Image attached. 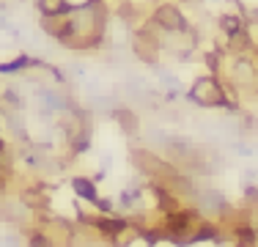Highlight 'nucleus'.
Masks as SVG:
<instances>
[{
  "mask_svg": "<svg viewBox=\"0 0 258 247\" xmlns=\"http://www.w3.org/2000/svg\"><path fill=\"white\" fill-rule=\"evenodd\" d=\"M187 99L204 110H236L239 107L231 99L223 77H217V74H201V77H195L187 91Z\"/></svg>",
  "mask_w": 258,
  "mask_h": 247,
  "instance_id": "2",
  "label": "nucleus"
},
{
  "mask_svg": "<svg viewBox=\"0 0 258 247\" xmlns=\"http://www.w3.org/2000/svg\"><path fill=\"white\" fill-rule=\"evenodd\" d=\"M244 25H247V17L239 14V11H223V14L217 17V30L223 36L239 33V30H244Z\"/></svg>",
  "mask_w": 258,
  "mask_h": 247,
  "instance_id": "7",
  "label": "nucleus"
},
{
  "mask_svg": "<svg viewBox=\"0 0 258 247\" xmlns=\"http://www.w3.org/2000/svg\"><path fill=\"white\" fill-rule=\"evenodd\" d=\"M36 9H39L41 17H55V14H66V11H72L66 0H36Z\"/></svg>",
  "mask_w": 258,
  "mask_h": 247,
  "instance_id": "9",
  "label": "nucleus"
},
{
  "mask_svg": "<svg viewBox=\"0 0 258 247\" xmlns=\"http://www.w3.org/2000/svg\"><path fill=\"white\" fill-rule=\"evenodd\" d=\"M39 28L44 30L50 39L58 41V44H63L66 36H69V11H66V14H55V17H41Z\"/></svg>",
  "mask_w": 258,
  "mask_h": 247,
  "instance_id": "5",
  "label": "nucleus"
},
{
  "mask_svg": "<svg viewBox=\"0 0 258 247\" xmlns=\"http://www.w3.org/2000/svg\"><path fill=\"white\" fill-rule=\"evenodd\" d=\"M72 190H75V195L80 198V201L91 203V206H99L102 195H99V190H96V181H94V178H88V176L72 178Z\"/></svg>",
  "mask_w": 258,
  "mask_h": 247,
  "instance_id": "6",
  "label": "nucleus"
},
{
  "mask_svg": "<svg viewBox=\"0 0 258 247\" xmlns=\"http://www.w3.org/2000/svg\"><path fill=\"white\" fill-rule=\"evenodd\" d=\"M149 20L154 22L162 33H187L189 30V22H187V17H184L181 6L176 3V0H162V3H157Z\"/></svg>",
  "mask_w": 258,
  "mask_h": 247,
  "instance_id": "4",
  "label": "nucleus"
},
{
  "mask_svg": "<svg viewBox=\"0 0 258 247\" xmlns=\"http://www.w3.org/2000/svg\"><path fill=\"white\" fill-rule=\"evenodd\" d=\"M113 121L121 127V132L129 135V138H135V135L140 132V118L135 110H126V107H115L113 110Z\"/></svg>",
  "mask_w": 258,
  "mask_h": 247,
  "instance_id": "8",
  "label": "nucleus"
},
{
  "mask_svg": "<svg viewBox=\"0 0 258 247\" xmlns=\"http://www.w3.org/2000/svg\"><path fill=\"white\" fill-rule=\"evenodd\" d=\"M66 3H69V9H80V6H88L94 0H66Z\"/></svg>",
  "mask_w": 258,
  "mask_h": 247,
  "instance_id": "11",
  "label": "nucleus"
},
{
  "mask_svg": "<svg viewBox=\"0 0 258 247\" xmlns=\"http://www.w3.org/2000/svg\"><path fill=\"white\" fill-rule=\"evenodd\" d=\"M9 104L11 110H20V107H25V96H22V91H17L14 85H9V88L0 94V104Z\"/></svg>",
  "mask_w": 258,
  "mask_h": 247,
  "instance_id": "10",
  "label": "nucleus"
},
{
  "mask_svg": "<svg viewBox=\"0 0 258 247\" xmlns=\"http://www.w3.org/2000/svg\"><path fill=\"white\" fill-rule=\"evenodd\" d=\"M244 17H247V20H253V22H258V6H255V9H250Z\"/></svg>",
  "mask_w": 258,
  "mask_h": 247,
  "instance_id": "12",
  "label": "nucleus"
},
{
  "mask_svg": "<svg viewBox=\"0 0 258 247\" xmlns=\"http://www.w3.org/2000/svg\"><path fill=\"white\" fill-rule=\"evenodd\" d=\"M129 41H132V55L140 64H149V66L159 64V58H162V30L151 20H146L143 25L132 28Z\"/></svg>",
  "mask_w": 258,
  "mask_h": 247,
  "instance_id": "3",
  "label": "nucleus"
},
{
  "mask_svg": "<svg viewBox=\"0 0 258 247\" xmlns=\"http://www.w3.org/2000/svg\"><path fill=\"white\" fill-rule=\"evenodd\" d=\"M104 36H107V6L102 0L69 11V36L63 41L66 49L88 52L102 44Z\"/></svg>",
  "mask_w": 258,
  "mask_h": 247,
  "instance_id": "1",
  "label": "nucleus"
}]
</instances>
